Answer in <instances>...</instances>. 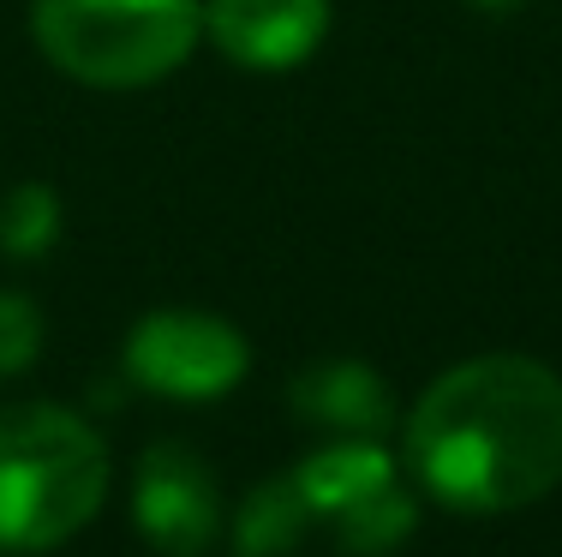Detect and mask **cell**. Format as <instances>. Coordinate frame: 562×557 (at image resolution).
Here are the masks:
<instances>
[{
	"label": "cell",
	"mask_w": 562,
	"mask_h": 557,
	"mask_svg": "<svg viewBox=\"0 0 562 557\" xmlns=\"http://www.w3.org/2000/svg\"><path fill=\"white\" fill-rule=\"evenodd\" d=\"M126 366L144 390L173 402H216L246 378L251 354L234 324L210 312H150L126 336Z\"/></svg>",
	"instance_id": "obj_5"
},
{
	"label": "cell",
	"mask_w": 562,
	"mask_h": 557,
	"mask_svg": "<svg viewBox=\"0 0 562 557\" xmlns=\"http://www.w3.org/2000/svg\"><path fill=\"white\" fill-rule=\"evenodd\" d=\"M43 348V312L31 307V294H12L0 288V378L7 371H24Z\"/></svg>",
	"instance_id": "obj_11"
},
{
	"label": "cell",
	"mask_w": 562,
	"mask_h": 557,
	"mask_svg": "<svg viewBox=\"0 0 562 557\" xmlns=\"http://www.w3.org/2000/svg\"><path fill=\"white\" fill-rule=\"evenodd\" d=\"M293 408L300 420L324 432H347V437H383L395 420L390 383L359 360H317L293 378Z\"/></svg>",
	"instance_id": "obj_8"
},
{
	"label": "cell",
	"mask_w": 562,
	"mask_h": 557,
	"mask_svg": "<svg viewBox=\"0 0 562 557\" xmlns=\"http://www.w3.org/2000/svg\"><path fill=\"white\" fill-rule=\"evenodd\" d=\"M60 241V198L55 186L24 180L0 198V252L7 258H48Z\"/></svg>",
	"instance_id": "obj_10"
},
{
	"label": "cell",
	"mask_w": 562,
	"mask_h": 557,
	"mask_svg": "<svg viewBox=\"0 0 562 557\" xmlns=\"http://www.w3.org/2000/svg\"><path fill=\"white\" fill-rule=\"evenodd\" d=\"M204 24L222 55L251 73H288L324 43L329 0H210Z\"/></svg>",
	"instance_id": "obj_7"
},
{
	"label": "cell",
	"mask_w": 562,
	"mask_h": 557,
	"mask_svg": "<svg viewBox=\"0 0 562 557\" xmlns=\"http://www.w3.org/2000/svg\"><path fill=\"white\" fill-rule=\"evenodd\" d=\"M407 468L449 510L539 503L562 480V378L527 354L443 371L407 420Z\"/></svg>",
	"instance_id": "obj_1"
},
{
	"label": "cell",
	"mask_w": 562,
	"mask_h": 557,
	"mask_svg": "<svg viewBox=\"0 0 562 557\" xmlns=\"http://www.w3.org/2000/svg\"><path fill=\"white\" fill-rule=\"evenodd\" d=\"M473 7H485V12H508V7H520V0H473Z\"/></svg>",
	"instance_id": "obj_12"
},
{
	"label": "cell",
	"mask_w": 562,
	"mask_h": 557,
	"mask_svg": "<svg viewBox=\"0 0 562 557\" xmlns=\"http://www.w3.org/2000/svg\"><path fill=\"white\" fill-rule=\"evenodd\" d=\"M204 7L198 0H36V48L60 73L102 90L156 85L192 55Z\"/></svg>",
	"instance_id": "obj_3"
},
{
	"label": "cell",
	"mask_w": 562,
	"mask_h": 557,
	"mask_svg": "<svg viewBox=\"0 0 562 557\" xmlns=\"http://www.w3.org/2000/svg\"><path fill=\"white\" fill-rule=\"evenodd\" d=\"M132 522L168 557L204 552L222 534V498L210 468L186 444H150L138 461V486H132Z\"/></svg>",
	"instance_id": "obj_6"
},
{
	"label": "cell",
	"mask_w": 562,
	"mask_h": 557,
	"mask_svg": "<svg viewBox=\"0 0 562 557\" xmlns=\"http://www.w3.org/2000/svg\"><path fill=\"white\" fill-rule=\"evenodd\" d=\"M300 492L312 503V515L336 522L347 552H395L401 539L413 534V498L401 486L395 461L383 456L371 437H353V444H329L317 449L312 461H300Z\"/></svg>",
	"instance_id": "obj_4"
},
{
	"label": "cell",
	"mask_w": 562,
	"mask_h": 557,
	"mask_svg": "<svg viewBox=\"0 0 562 557\" xmlns=\"http://www.w3.org/2000/svg\"><path fill=\"white\" fill-rule=\"evenodd\" d=\"M109 449L66 408H0V552H55L97 515Z\"/></svg>",
	"instance_id": "obj_2"
},
{
	"label": "cell",
	"mask_w": 562,
	"mask_h": 557,
	"mask_svg": "<svg viewBox=\"0 0 562 557\" xmlns=\"http://www.w3.org/2000/svg\"><path fill=\"white\" fill-rule=\"evenodd\" d=\"M305 527H312V503H305L300 480H263L258 492L239 503L234 546L239 557H281L288 546H300Z\"/></svg>",
	"instance_id": "obj_9"
}]
</instances>
